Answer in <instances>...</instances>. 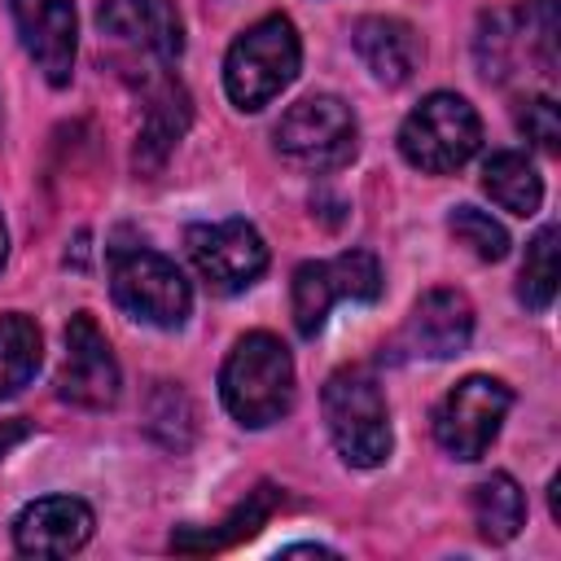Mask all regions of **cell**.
Returning a JSON list of instances; mask_svg holds the SVG:
<instances>
[{"instance_id":"6da1fadb","label":"cell","mask_w":561,"mask_h":561,"mask_svg":"<svg viewBox=\"0 0 561 561\" xmlns=\"http://www.w3.org/2000/svg\"><path fill=\"white\" fill-rule=\"evenodd\" d=\"M219 399L245 430L276 425L294 408V359L285 342L263 329L237 337L219 368Z\"/></svg>"},{"instance_id":"7a4b0ae2","label":"cell","mask_w":561,"mask_h":561,"mask_svg":"<svg viewBox=\"0 0 561 561\" xmlns=\"http://www.w3.org/2000/svg\"><path fill=\"white\" fill-rule=\"evenodd\" d=\"M320 408H324L329 438L346 465H355V469L386 465L394 434H390V408H386V394H381V381L373 368H364V364L337 368L324 381Z\"/></svg>"},{"instance_id":"3957f363","label":"cell","mask_w":561,"mask_h":561,"mask_svg":"<svg viewBox=\"0 0 561 561\" xmlns=\"http://www.w3.org/2000/svg\"><path fill=\"white\" fill-rule=\"evenodd\" d=\"M302 66V39L285 13H267L245 26L224 57V92L237 110H263L276 101Z\"/></svg>"},{"instance_id":"277c9868","label":"cell","mask_w":561,"mask_h":561,"mask_svg":"<svg viewBox=\"0 0 561 561\" xmlns=\"http://www.w3.org/2000/svg\"><path fill=\"white\" fill-rule=\"evenodd\" d=\"M482 145V118L460 92H430L399 127V153L425 175L460 171Z\"/></svg>"},{"instance_id":"5b68a950","label":"cell","mask_w":561,"mask_h":561,"mask_svg":"<svg viewBox=\"0 0 561 561\" xmlns=\"http://www.w3.org/2000/svg\"><path fill=\"white\" fill-rule=\"evenodd\" d=\"M276 149L302 171H337L359 149V123L342 96L311 92L294 101L276 123Z\"/></svg>"},{"instance_id":"8992f818","label":"cell","mask_w":561,"mask_h":561,"mask_svg":"<svg viewBox=\"0 0 561 561\" xmlns=\"http://www.w3.org/2000/svg\"><path fill=\"white\" fill-rule=\"evenodd\" d=\"M110 294L114 302L153 329H180L193 311V289L184 280V272L158 254V250H114L110 259Z\"/></svg>"},{"instance_id":"52a82bcc","label":"cell","mask_w":561,"mask_h":561,"mask_svg":"<svg viewBox=\"0 0 561 561\" xmlns=\"http://www.w3.org/2000/svg\"><path fill=\"white\" fill-rule=\"evenodd\" d=\"M508 408H513V390L500 377L469 373L434 408V438L456 460H482L486 447L495 443Z\"/></svg>"},{"instance_id":"ba28073f","label":"cell","mask_w":561,"mask_h":561,"mask_svg":"<svg viewBox=\"0 0 561 561\" xmlns=\"http://www.w3.org/2000/svg\"><path fill=\"white\" fill-rule=\"evenodd\" d=\"M184 245H188V259L202 272V280L219 294H241L267 272V245H263L259 228L245 219L193 224Z\"/></svg>"},{"instance_id":"9c48e42d","label":"cell","mask_w":561,"mask_h":561,"mask_svg":"<svg viewBox=\"0 0 561 561\" xmlns=\"http://www.w3.org/2000/svg\"><path fill=\"white\" fill-rule=\"evenodd\" d=\"M118 359L101 333V324L88 311H75L66 324V355L57 368V394L75 408L101 412L118 399Z\"/></svg>"},{"instance_id":"30bf717a","label":"cell","mask_w":561,"mask_h":561,"mask_svg":"<svg viewBox=\"0 0 561 561\" xmlns=\"http://www.w3.org/2000/svg\"><path fill=\"white\" fill-rule=\"evenodd\" d=\"M22 48L44 70L53 88H66L75 75V48H79V18L75 0H9Z\"/></svg>"},{"instance_id":"8fae6325","label":"cell","mask_w":561,"mask_h":561,"mask_svg":"<svg viewBox=\"0 0 561 561\" xmlns=\"http://www.w3.org/2000/svg\"><path fill=\"white\" fill-rule=\"evenodd\" d=\"M92 508L79 495L31 500L13 522V548L22 557H70L92 539Z\"/></svg>"},{"instance_id":"7c38bea8","label":"cell","mask_w":561,"mask_h":561,"mask_svg":"<svg viewBox=\"0 0 561 561\" xmlns=\"http://www.w3.org/2000/svg\"><path fill=\"white\" fill-rule=\"evenodd\" d=\"M473 337V302L460 289H425L399 333V342L421 359H451Z\"/></svg>"},{"instance_id":"4fadbf2b","label":"cell","mask_w":561,"mask_h":561,"mask_svg":"<svg viewBox=\"0 0 561 561\" xmlns=\"http://www.w3.org/2000/svg\"><path fill=\"white\" fill-rule=\"evenodd\" d=\"M96 26L131 48H145L158 61H175L184 53V22L171 0H101Z\"/></svg>"},{"instance_id":"5bb4252c","label":"cell","mask_w":561,"mask_h":561,"mask_svg":"<svg viewBox=\"0 0 561 561\" xmlns=\"http://www.w3.org/2000/svg\"><path fill=\"white\" fill-rule=\"evenodd\" d=\"M351 44L368 66V75L386 88H403L421 66V35L403 18H381V13L359 18L351 31Z\"/></svg>"},{"instance_id":"9a60e30c","label":"cell","mask_w":561,"mask_h":561,"mask_svg":"<svg viewBox=\"0 0 561 561\" xmlns=\"http://www.w3.org/2000/svg\"><path fill=\"white\" fill-rule=\"evenodd\" d=\"M276 504H280V486H272V482H263V486H254L219 526H210V530H175L171 535V548H180V552H219V548H232V543H241V539H250L272 513H276Z\"/></svg>"},{"instance_id":"2e32d148","label":"cell","mask_w":561,"mask_h":561,"mask_svg":"<svg viewBox=\"0 0 561 561\" xmlns=\"http://www.w3.org/2000/svg\"><path fill=\"white\" fill-rule=\"evenodd\" d=\"M482 188L500 210L522 215V219H530L543 202V180H539L535 162L517 149H495L482 162Z\"/></svg>"},{"instance_id":"e0dca14e","label":"cell","mask_w":561,"mask_h":561,"mask_svg":"<svg viewBox=\"0 0 561 561\" xmlns=\"http://www.w3.org/2000/svg\"><path fill=\"white\" fill-rule=\"evenodd\" d=\"M469 508H473V526L486 543H508L526 526V495H522L513 473L482 478L469 495Z\"/></svg>"},{"instance_id":"ac0fdd59","label":"cell","mask_w":561,"mask_h":561,"mask_svg":"<svg viewBox=\"0 0 561 561\" xmlns=\"http://www.w3.org/2000/svg\"><path fill=\"white\" fill-rule=\"evenodd\" d=\"M188 127V96L180 83H162L153 96H149V110H145V127H140V140H136V167H158L171 145L184 136Z\"/></svg>"},{"instance_id":"d6986e66","label":"cell","mask_w":561,"mask_h":561,"mask_svg":"<svg viewBox=\"0 0 561 561\" xmlns=\"http://www.w3.org/2000/svg\"><path fill=\"white\" fill-rule=\"evenodd\" d=\"M39 355H44L39 324L22 311H4L0 316V399L18 394L35 377Z\"/></svg>"},{"instance_id":"ffe728a7","label":"cell","mask_w":561,"mask_h":561,"mask_svg":"<svg viewBox=\"0 0 561 561\" xmlns=\"http://www.w3.org/2000/svg\"><path fill=\"white\" fill-rule=\"evenodd\" d=\"M337 280H333V267L329 259H311V263H298L294 267V280H289V311H294V329L302 337H316L329 320V307L337 302Z\"/></svg>"},{"instance_id":"44dd1931","label":"cell","mask_w":561,"mask_h":561,"mask_svg":"<svg viewBox=\"0 0 561 561\" xmlns=\"http://www.w3.org/2000/svg\"><path fill=\"white\" fill-rule=\"evenodd\" d=\"M517 298L526 311H548L557 298V228L543 224L526 241V259L517 272Z\"/></svg>"},{"instance_id":"7402d4cb","label":"cell","mask_w":561,"mask_h":561,"mask_svg":"<svg viewBox=\"0 0 561 561\" xmlns=\"http://www.w3.org/2000/svg\"><path fill=\"white\" fill-rule=\"evenodd\" d=\"M447 232L473 254V259H482V263H500L504 254H508V232H504V224H495L486 210H478V206H456L451 215H447Z\"/></svg>"},{"instance_id":"603a6c76","label":"cell","mask_w":561,"mask_h":561,"mask_svg":"<svg viewBox=\"0 0 561 561\" xmlns=\"http://www.w3.org/2000/svg\"><path fill=\"white\" fill-rule=\"evenodd\" d=\"M337 294L351 302H373L381 294V263L373 250H342L337 259H329Z\"/></svg>"},{"instance_id":"cb8c5ba5","label":"cell","mask_w":561,"mask_h":561,"mask_svg":"<svg viewBox=\"0 0 561 561\" xmlns=\"http://www.w3.org/2000/svg\"><path fill=\"white\" fill-rule=\"evenodd\" d=\"M517 127H522L526 140H535L539 149H548V153L561 149V114H557V101H552V96H530V101H522Z\"/></svg>"},{"instance_id":"d4e9b609","label":"cell","mask_w":561,"mask_h":561,"mask_svg":"<svg viewBox=\"0 0 561 561\" xmlns=\"http://www.w3.org/2000/svg\"><path fill=\"white\" fill-rule=\"evenodd\" d=\"M22 438H31V425H26L22 416H13V421H0V456H4L13 443H22Z\"/></svg>"},{"instance_id":"484cf974","label":"cell","mask_w":561,"mask_h":561,"mask_svg":"<svg viewBox=\"0 0 561 561\" xmlns=\"http://www.w3.org/2000/svg\"><path fill=\"white\" fill-rule=\"evenodd\" d=\"M280 557H337V552L320 548V543H289V548H280Z\"/></svg>"},{"instance_id":"4316f807","label":"cell","mask_w":561,"mask_h":561,"mask_svg":"<svg viewBox=\"0 0 561 561\" xmlns=\"http://www.w3.org/2000/svg\"><path fill=\"white\" fill-rule=\"evenodd\" d=\"M4 259H9V228H4V215H0V267H4Z\"/></svg>"}]
</instances>
